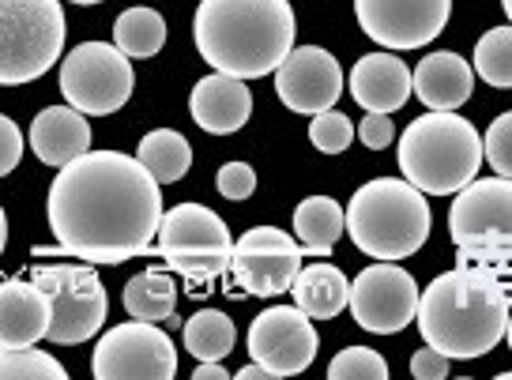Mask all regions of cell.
Masks as SVG:
<instances>
[{
  "instance_id": "1",
  "label": "cell",
  "mask_w": 512,
  "mask_h": 380,
  "mask_svg": "<svg viewBox=\"0 0 512 380\" xmlns=\"http://www.w3.org/2000/svg\"><path fill=\"white\" fill-rule=\"evenodd\" d=\"M162 185L125 151H87L61 166L46 200L57 245L42 256H76L87 264H125L147 256L162 222Z\"/></svg>"
},
{
  "instance_id": "2",
  "label": "cell",
  "mask_w": 512,
  "mask_h": 380,
  "mask_svg": "<svg viewBox=\"0 0 512 380\" xmlns=\"http://www.w3.org/2000/svg\"><path fill=\"white\" fill-rule=\"evenodd\" d=\"M512 313V253L460 260L418 298V332L445 358H482L505 339Z\"/></svg>"
},
{
  "instance_id": "3",
  "label": "cell",
  "mask_w": 512,
  "mask_h": 380,
  "mask_svg": "<svg viewBox=\"0 0 512 380\" xmlns=\"http://www.w3.org/2000/svg\"><path fill=\"white\" fill-rule=\"evenodd\" d=\"M294 34L290 0H200L192 16L200 57L238 80L272 76L294 49Z\"/></svg>"
},
{
  "instance_id": "4",
  "label": "cell",
  "mask_w": 512,
  "mask_h": 380,
  "mask_svg": "<svg viewBox=\"0 0 512 380\" xmlns=\"http://www.w3.org/2000/svg\"><path fill=\"white\" fill-rule=\"evenodd\" d=\"M403 177L426 196H456L482 170L479 128L456 110H430L400 136Z\"/></svg>"
},
{
  "instance_id": "5",
  "label": "cell",
  "mask_w": 512,
  "mask_h": 380,
  "mask_svg": "<svg viewBox=\"0 0 512 380\" xmlns=\"http://www.w3.org/2000/svg\"><path fill=\"white\" fill-rule=\"evenodd\" d=\"M430 204L407 177L366 181L347 204V234L373 260H407L430 238Z\"/></svg>"
},
{
  "instance_id": "6",
  "label": "cell",
  "mask_w": 512,
  "mask_h": 380,
  "mask_svg": "<svg viewBox=\"0 0 512 380\" xmlns=\"http://www.w3.org/2000/svg\"><path fill=\"white\" fill-rule=\"evenodd\" d=\"M155 253L166 260L170 271L185 275L189 294H211L215 279L230 271L234 238H230V226L211 207L189 200L162 211Z\"/></svg>"
},
{
  "instance_id": "7",
  "label": "cell",
  "mask_w": 512,
  "mask_h": 380,
  "mask_svg": "<svg viewBox=\"0 0 512 380\" xmlns=\"http://www.w3.org/2000/svg\"><path fill=\"white\" fill-rule=\"evenodd\" d=\"M61 0H0V87L46 76L61 61Z\"/></svg>"
},
{
  "instance_id": "8",
  "label": "cell",
  "mask_w": 512,
  "mask_h": 380,
  "mask_svg": "<svg viewBox=\"0 0 512 380\" xmlns=\"http://www.w3.org/2000/svg\"><path fill=\"white\" fill-rule=\"evenodd\" d=\"M34 283L46 290L53 320L46 339L57 347H76L102 332L110 317V294L91 264H46L34 268Z\"/></svg>"
},
{
  "instance_id": "9",
  "label": "cell",
  "mask_w": 512,
  "mask_h": 380,
  "mask_svg": "<svg viewBox=\"0 0 512 380\" xmlns=\"http://www.w3.org/2000/svg\"><path fill=\"white\" fill-rule=\"evenodd\" d=\"M448 234L460 260H497L512 253V181L482 177L456 192L448 207Z\"/></svg>"
},
{
  "instance_id": "10",
  "label": "cell",
  "mask_w": 512,
  "mask_h": 380,
  "mask_svg": "<svg viewBox=\"0 0 512 380\" xmlns=\"http://www.w3.org/2000/svg\"><path fill=\"white\" fill-rule=\"evenodd\" d=\"M132 64L117 46L83 42L61 61V95L87 117H110L132 98Z\"/></svg>"
},
{
  "instance_id": "11",
  "label": "cell",
  "mask_w": 512,
  "mask_h": 380,
  "mask_svg": "<svg viewBox=\"0 0 512 380\" xmlns=\"http://www.w3.org/2000/svg\"><path fill=\"white\" fill-rule=\"evenodd\" d=\"M91 373L98 380H170L177 373V350L159 324L132 317L98 339Z\"/></svg>"
},
{
  "instance_id": "12",
  "label": "cell",
  "mask_w": 512,
  "mask_h": 380,
  "mask_svg": "<svg viewBox=\"0 0 512 380\" xmlns=\"http://www.w3.org/2000/svg\"><path fill=\"white\" fill-rule=\"evenodd\" d=\"M302 245L279 226H253L234 241L230 256V279L234 294L253 298H275L294 286V275L302 271Z\"/></svg>"
},
{
  "instance_id": "13",
  "label": "cell",
  "mask_w": 512,
  "mask_h": 380,
  "mask_svg": "<svg viewBox=\"0 0 512 380\" xmlns=\"http://www.w3.org/2000/svg\"><path fill=\"white\" fill-rule=\"evenodd\" d=\"M418 298H422V290H418L415 275L400 268L396 260L369 264L351 283V313L358 320V328H366L373 335L403 332L415 320Z\"/></svg>"
},
{
  "instance_id": "14",
  "label": "cell",
  "mask_w": 512,
  "mask_h": 380,
  "mask_svg": "<svg viewBox=\"0 0 512 380\" xmlns=\"http://www.w3.org/2000/svg\"><path fill=\"white\" fill-rule=\"evenodd\" d=\"M317 350L313 317H305L298 305H272L249 324V354L268 369V377H298L313 365Z\"/></svg>"
},
{
  "instance_id": "15",
  "label": "cell",
  "mask_w": 512,
  "mask_h": 380,
  "mask_svg": "<svg viewBox=\"0 0 512 380\" xmlns=\"http://www.w3.org/2000/svg\"><path fill=\"white\" fill-rule=\"evenodd\" d=\"M452 0H354L358 27L381 49H422L445 31Z\"/></svg>"
},
{
  "instance_id": "16",
  "label": "cell",
  "mask_w": 512,
  "mask_h": 380,
  "mask_svg": "<svg viewBox=\"0 0 512 380\" xmlns=\"http://www.w3.org/2000/svg\"><path fill=\"white\" fill-rule=\"evenodd\" d=\"M272 76L279 102L294 113H305V117L336 110L339 95H343V68L320 46L290 49L287 61L279 64Z\"/></svg>"
},
{
  "instance_id": "17",
  "label": "cell",
  "mask_w": 512,
  "mask_h": 380,
  "mask_svg": "<svg viewBox=\"0 0 512 380\" xmlns=\"http://www.w3.org/2000/svg\"><path fill=\"white\" fill-rule=\"evenodd\" d=\"M189 113L192 121L211 132V136H234L249 125V113H253V91L249 83L238 80V76H226V72H215V76H204L196 80L189 95Z\"/></svg>"
},
{
  "instance_id": "18",
  "label": "cell",
  "mask_w": 512,
  "mask_h": 380,
  "mask_svg": "<svg viewBox=\"0 0 512 380\" xmlns=\"http://www.w3.org/2000/svg\"><path fill=\"white\" fill-rule=\"evenodd\" d=\"M351 98L369 113H396L407 106L411 98V72L407 61L392 49H377L366 53L362 61L351 68Z\"/></svg>"
},
{
  "instance_id": "19",
  "label": "cell",
  "mask_w": 512,
  "mask_h": 380,
  "mask_svg": "<svg viewBox=\"0 0 512 380\" xmlns=\"http://www.w3.org/2000/svg\"><path fill=\"white\" fill-rule=\"evenodd\" d=\"M471 91H475V68L467 64V57L448 49L426 53L411 72V95H418L426 110H460Z\"/></svg>"
},
{
  "instance_id": "20",
  "label": "cell",
  "mask_w": 512,
  "mask_h": 380,
  "mask_svg": "<svg viewBox=\"0 0 512 380\" xmlns=\"http://www.w3.org/2000/svg\"><path fill=\"white\" fill-rule=\"evenodd\" d=\"M49 309L46 290L23 279H4L0 283V347H34L49 332Z\"/></svg>"
},
{
  "instance_id": "21",
  "label": "cell",
  "mask_w": 512,
  "mask_h": 380,
  "mask_svg": "<svg viewBox=\"0 0 512 380\" xmlns=\"http://www.w3.org/2000/svg\"><path fill=\"white\" fill-rule=\"evenodd\" d=\"M31 151L46 166H68L72 159H80L91 151V125L87 113L72 110V106H46L31 121Z\"/></svg>"
},
{
  "instance_id": "22",
  "label": "cell",
  "mask_w": 512,
  "mask_h": 380,
  "mask_svg": "<svg viewBox=\"0 0 512 380\" xmlns=\"http://www.w3.org/2000/svg\"><path fill=\"white\" fill-rule=\"evenodd\" d=\"M290 294H294V305L313 320H332L351 305V283H347V275L336 264H328V260H317V264L298 271Z\"/></svg>"
},
{
  "instance_id": "23",
  "label": "cell",
  "mask_w": 512,
  "mask_h": 380,
  "mask_svg": "<svg viewBox=\"0 0 512 380\" xmlns=\"http://www.w3.org/2000/svg\"><path fill=\"white\" fill-rule=\"evenodd\" d=\"M343 230H347V211L332 196H305L294 207V238L305 256H332Z\"/></svg>"
},
{
  "instance_id": "24",
  "label": "cell",
  "mask_w": 512,
  "mask_h": 380,
  "mask_svg": "<svg viewBox=\"0 0 512 380\" xmlns=\"http://www.w3.org/2000/svg\"><path fill=\"white\" fill-rule=\"evenodd\" d=\"M136 159L144 162L147 174L155 177L159 185H174V181H181V177L189 174L192 147L174 128H155V132H147L144 140H140Z\"/></svg>"
},
{
  "instance_id": "25",
  "label": "cell",
  "mask_w": 512,
  "mask_h": 380,
  "mask_svg": "<svg viewBox=\"0 0 512 380\" xmlns=\"http://www.w3.org/2000/svg\"><path fill=\"white\" fill-rule=\"evenodd\" d=\"M125 309H128V317L151 320V324L170 320L174 317V309H177L174 279H170L162 268L140 271V275H136V279H128V286H125Z\"/></svg>"
},
{
  "instance_id": "26",
  "label": "cell",
  "mask_w": 512,
  "mask_h": 380,
  "mask_svg": "<svg viewBox=\"0 0 512 380\" xmlns=\"http://www.w3.org/2000/svg\"><path fill=\"white\" fill-rule=\"evenodd\" d=\"M185 350H189L196 362H226L230 350L238 343V332H234V320L219 313V309H200L185 320Z\"/></svg>"
},
{
  "instance_id": "27",
  "label": "cell",
  "mask_w": 512,
  "mask_h": 380,
  "mask_svg": "<svg viewBox=\"0 0 512 380\" xmlns=\"http://www.w3.org/2000/svg\"><path fill=\"white\" fill-rule=\"evenodd\" d=\"M113 46L125 53L128 61H147L166 46V19L155 8H128L113 23Z\"/></svg>"
},
{
  "instance_id": "28",
  "label": "cell",
  "mask_w": 512,
  "mask_h": 380,
  "mask_svg": "<svg viewBox=\"0 0 512 380\" xmlns=\"http://www.w3.org/2000/svg\"><path fill=\"white\" fill-rule=\"evenodd\" d=\"M475 76L486 80L490 87L509 91L512 87V23L509 27H490L475 42Z\"/></svg>"
},
{
  "instance_id": "29",
  "label": "cell",
  "mask_w": 512,
  "mask_h": 380,
  "mask_svg": "<svg viewBox=\"0 0 512 380\" xmlns=\"http://www.w3.org/2000/svg\"><path fill=\"white\" fill-rule=\"evenodd\" d=\"M0 377L4 380H23V377H53L64 380L68 369H64L53 354L34 347H0Z\"/></svg>"
},
{
  "instance_id": "30",
  "label": "cell",
  "mask_w": 512,
  "mask_h": 380,
  "mask_svg": "<svg viewBox=\"0 0 512 380\" xmlns=\"http://www.w3.org/2000/svg\"><path fill=\"white\" fill-rule=\"evenodd\" d=\"M328 377L332 380H388V362L369 347H347L332 358Z\"/></svg>"
},
{
  "instance_id": "31",
  "label": "cell",
  "mask_w": 512,
  "mask_h": 380,
  "mask_svg": "<svg viewBox=\"0 0 512 380\" xmlns=\"http://www.w3.org/2000/svg\"><path fill=\"white\" fill-rule=\"evenodd\" d=\"M309 140H313V147L324 151V155H343V151L354 143L351 117L339 110L313 113V121H309Z\"/></svg>"
},
{
  "instance_id": "32",
  "label": "cell",
  "mask_w": 512,
  "mask_h": 380,
  "mask_svg": "<svg viewBox=\"0 0 512 380\" xmlns=\"http://www.w3.org/2000/svg\"><path fill=\"white\" fill-rule=\"evenodd\" d=\"M482 159L490 162V170L497 177H509L512 181V110L501 113L494 125L486 128V136H482Z\"/></svg>"
},
{
  "instance_id": "33",
  "label": "cell",
  "mask_w": 512,
  "mask_h": 380,
  "mask_svg": "<svg viewBox=\"0 0 512 380\" xmlns=\"http://www.w3.org/2000/svg\"><path fill=\"white\" fill-rule=\"evenodd\" d=\"M215 189L223 192V200H249L256 192V170L249 162H223Z\"/></svg>"
},
{
  "instance_id": "34",
  "label": "cell",
  "mask_w": 512,
  "mask_h": 380,
  "mask_svg": "<svg viewBox=\"0 0 512 380\" xmlns=\"http://www.w3.org/2000/svg\"><path fill=\"white\" fill-rule=\"evenodd\" d=\"M19 159H23V132H19V125L12 117L0 113V177L12 174L19 166Z\"/></svg>"
},
{
  "instance_id": "35",
  "label": "cell",
  "mask_w": 512,
  "mask_h": 380,
  "mask_svg": "<svg viewBox=\"0 0 512 380\" xmlns=\"http://www.w3.org/2000/svg\"><path fill=\"white\" fill-rule=\"evenodd\" d=\"M358 136L369 151H384L388 143L396 140V125H392V113H366L362 125H358Z\"/></svg>"
},
{
  "instance_id": "36",
  "label": "cell",
  "mask_w": 512,
  "mask_h": 380,
  "mask_svg": "<svg viewBox=\"0 0 512 380\" xmlns=\"http://www.w3.org/2000/svg\"><path fill=\"white\" fill-rule=\"evenodd\" d=\"M448 362H452V358H445L441 350H433L430 343H426L422 350L411 354V373H415L418 380H445Z\"/></svg>"
},
{
  "instance_id": "37",
  "label": "cell",
  "mask_w": 512,
  "mask_h": 380,
  "mask_svg": "<svg viewBox=\"0 0 512 380\" xmlns=\"http://www.w3.org/2000/svg\"><path fill=\"white\" fill-rule=\"evenodd\" d=\"M192 380H226V365L223 362H200Z\"/></svg>"
},
{
  "instance_id": "38",
  "label": "cell",
  "mask_w": 512,
  "mask_h": 380,
  "mask_svg": "<svg viewBox=\"0 0 512 380\" xmlns=\"http://www.w3.org/2000/svg\"><path fill=\"white\" fill-rule=\"evenodd\" d=\"M238 380H268V369L264 365H245V369H238Z\"/></svg>"
},
{
  "instance_id": "39",
  "label": "cell",
  "mask_w": 512,
  "mask_h": 380,
  "mask_svg": "<svg viewBox=\"0 0 512 380\" xmlns=\"http://www.w3.org/2000/svg\"><path fill=\"white\" fill-rule=\"evenodd\" d=\"M4 245H8V219H4V207H0V253H4Z\"/></svg>"
},
{
  "instance_id": "40",
  "label": "cell",
  "mask_w": 512,
  "mask_h": 380,
  "mask_svg": "<svg viewBox=\"0 0 512 380\" xmlns=\"http://www.w3.org/2000/svg\"><path fill=\"white\" fill-rule=\"evenodd\" d=\"M505 339H509V347H512V313H509V324H505Z\"/></svg>"
},
{
  "instance_id": "41",
  "label": "cell",
  "mask_w": 512,
  "mask_h": 380,
  "mask_svg": "<svg viewBox=\"0 0 512 380\" xmlns=\"http://www.w3.org/2000/svg\"><path fill=\"white\" fill-rule=\"evenodd\" d=\"M501 8H505V16L512 19V0H501Z\"/></svg>"
},
{
  "instance_id": "42",
  "label": "cell",
  "mask_w": 512,
  "mask_h": 380,
  "mask_svg": "<svg viewBox=\"0 0 512 380\" xmlns=\"http://www.w3.org/2000/svg\"><path fill=\"white\" fill-rule=\"evenodd\" d=\"M72 4H83V8H91V4H102V0H72Z\"/></svg>"
},
{
  "instance_id": "43",
  "label": "cell",
  "mask_w": 512,
  "mask_h": 380,
  "mask_svg": "<svg viewBox=\"0 0 512 380\" xmlns=\"http://www.w3.org/2000/svg\"><path fill=\"white\" fill-rule=\"evenodd\" d=\"M497 380H512V373H501V377H497Z\"/></svg>"
}]
</instances>
